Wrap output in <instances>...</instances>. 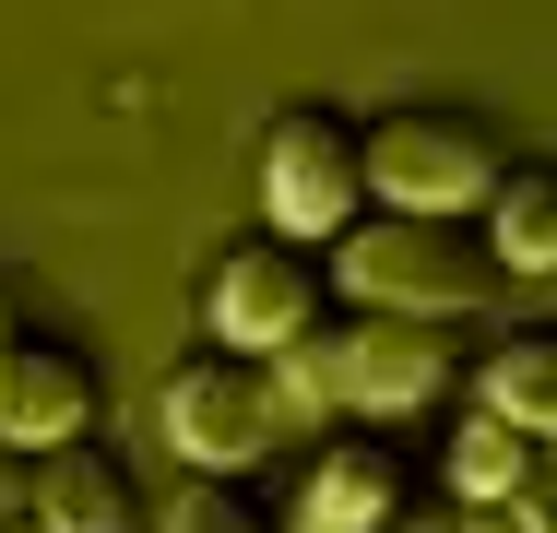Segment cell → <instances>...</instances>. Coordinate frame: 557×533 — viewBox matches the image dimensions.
Listing matches in <instances>:
<instances>
[{
	"label": "cell",
	"instance_id": "obj_1",
	"mask_svg": "<svg viewBox=\"0 0 557 533\" xmlns=\"http://www.w3.org/2000/svg\"><path fill=\"white\" fill-rule=\"evenodd\" d=\"M333 261H344V297L392 320H474L498 297V261L462 213H380V225L356 213L333 237Z\"/></svg>",
	"mask_w": 557,
	"mask_h": 533
},
{
	"label": "cell",
	"instance_id": "obj_2",
	"mask_svg": "<svg viewBox=\"0 0 557 533\" xmlns=\"http://www.w3.org/2000/svg\"><path fill=\"white\" fill-rule=\"evenodd\" d=\"M356 178L380 213H474L510 178V142L474 107H392V119H356Z\"/></svg>",
	"mask_w": 557,
	"mask_h": 533
},
{
	"label": "cell",
	"instance_id": "obj_3",
	"mask_svg": "<svg viewBox=\"0 0 557 533\" xmlns=\"http://www.w3.org/2000/svg\"><path fill=\"white\" fill-rule=\"evenodd\" d=\"M261 213H273V237H297V249H321L344 237L356 213H368V178H356V119L321 96L273 107V131H261Z\"/></svg>",
	"mask_w": 557,
	"mask_h": 533
},
{
	"label": "cell",
	"instance_id": "obj_4",
	"mask_svg": "<svg viewBox=\"0 0 557 533\" xmlns=\"http://www.w3.org/2000/svg\"><path fill=\"white\" fill-rule=\"evenodd\" d=\"M154 426L178 438L190 474H249L273 450V368L261 356H225V344H190L166 380H154Z\"/></svg>",
	"mask_w": 557,
	"mask_h": 533
},
{
	"label": "cell",
	"instance_id": "obj_5",
	"mask_svg": "<svg viewBox=\"0 0 557 533\" xmlns=\"http://www.w3.org/2000/svg\"><path fill=\"white\" fill-rule=\"evenodd\" d=\"M202 332L225 356H285L297 332H321V249L297 237H237L214 273H202Z\"/></svg>",
	"mask_w": 557,
	"mask_h": 533
},
{
	"label": "cell",
	"instance_id": "obj_6",
	"mask_svg": "<svg viewBox=\"0 0 557 533\" xmlns=\"http://www.w3.org/2000/svg\"><path fill=\"white\" fill-rule=\"evenodd\" d=\"M333 380H344L356 416H416V404H440L450 380H462V332H450V320L368 309L356 332H333Z\"/></svg>",
	"mask_w": 557,
	"mask_h": 533
},
{
	"label": "cell",
	"instance_id": "obj_7",
	"mask_svg": "<svg viewBox=\"0 0 557 533\" xmlns=\"http://www.w3.org/2000/svg\"><path fill=\"white\" fill-rule=\"evenodd\" d=\"M108 416V368L60 332H12L0 344V450H60Z\"/></svg>",
	"mask_w": 557,
	"mask_h": 533
},
{
	"label": "cell",
	"instance_id": "obj_8",
	"mask_svg": "<svg viewBox=\"0 0 557 533\" xmlns=\"http://www.w3.org/2000/svg\"><path fill=\"white\" fill-rule=\"evenodd\" d=\"M24 522L36 533H131L143 522V474L108 426L60 438V450H24Z\"/></svg>",
	"mask_w": 557,
	"mask_h": 533
},
{
	"label": "cell",
	"instance_id": "obj_9",
	"mask_svg": "<svg viewBox=\"0 0 557 533\" xmlns=\"http://www.w3.org/2000/svg\"><path fill=\"white\" fill-rule=\"evenodd\" d=\"M392 522H404V462H392L380 438H333V450L309 462L285 533H392Z\"/></svg>",
	"mask_w": 557,
	"mask_h": 533
},
{
	"label": "cell",
	"instance_id": "obj_10",
	"mask_svg": "<svg viewBox=\"0 0 557 533\" xmlns=\"http://www.w3.org/2000/svg\"><path fill=\"white\" fill-rule=\"evenodd\" d=\"M486 261H498V285H546L557 273V178L546 166H510L498 190H486Z\"/></svg>",
	"mask_w": 557,
	"mask_h": 533
},
{
	"label": "cell",
	"instance_id": "obj_11",
	"mask_svg": "<svg viewBox=\"0 0 557 533\" xmlns=\"http://www.w3.org/2000/svg\"><path fill=\"white\" fill-rule=\"evenodd\" d=\"M522 486H546V438H522V426H498V416L450 426V498L462 510H510Z\"/></svg>",
	"mask_w": 557,
	"mask_h": 533
},
{
	"label": "cell",
	"instance_id": "obj_12",
	"mask_svg": "<svg viewBox=\"0 0 557 533\" xmlns=\"http://www.w3.org/2000/svg\"><path fill=\"white\" fill-rule=\"evenodd\" d=\"M486 416L522 426V438L557 426V332H510V344L486 356Z\"/></svg>",
	"mask_w": 557,
	"mask_h": 533
},
{
	"label": "cell",
	"instance_id": "obj_13",
	"mask_svg": "<svg viewBox=\"0 0 557 533\" xmlns=\"http://www.w3.org/2000/svg\"><path fill=\"white\" fill-rule=\"evenodd\" d=\"M166 533H285V522L249 498V474H190V486L166 498Z\"/></svg>",
	"mask_w": 557,
	"mask_h": 533
},
{
	"label": "cell",
	"instance_id": "obj_14",
	"mask_svg": "<svg viewBox=\"0 0 557 533\" xmlns=\"http://www.w3.org/2000/svg\"><path fill=\"white\" fill-rule=\"evenodd\" d=\"M0 522H24V450H0Z\"/></svg>",
	"mask_w": 557,
	"mask_h": 533
},
{
	"label": "cell",
	"instance_id": "obj_15",
	"mask_svg": "<svg viewBox=\"0 0 557 533\" xmlns=\"http://www.w3.org/2000/svg\"><path fill=\"white\" fill-rule=\"evenodd\" d=\"M392 533H462V522H450V510H416V522H392Z\"/></svg>",
	"mask_w": 557,
	"mask_h": 533
},
{
	"label": "cell",
	"instance_id": "obj_16",
	"mask_svg": "<svg viewBox=\"0 0 557 533\" xmlns=\"http://www.w3.org/2000/svg\"><path fill=\"white\" fill-rule=\"evenodd\" d=\"M0 344H12V297H0Z\"/></svg>",
	"mask_w": 557,
	"mask_h": 533
},
{
	"label": "cell",
	"instance_id": "obj_17",
	"mask_svg": "<svg viewBox=\"0 0 557 533\" xmlns=\"http://www.w3.org/2000/svg\"><path fill=\"white\" fill-rule=\"evenodd\" d=\"M0 533H36V522H0Z\"/></svg>",
	"mask_w": 557,
	"mask_h": 533
}]
</instances>
